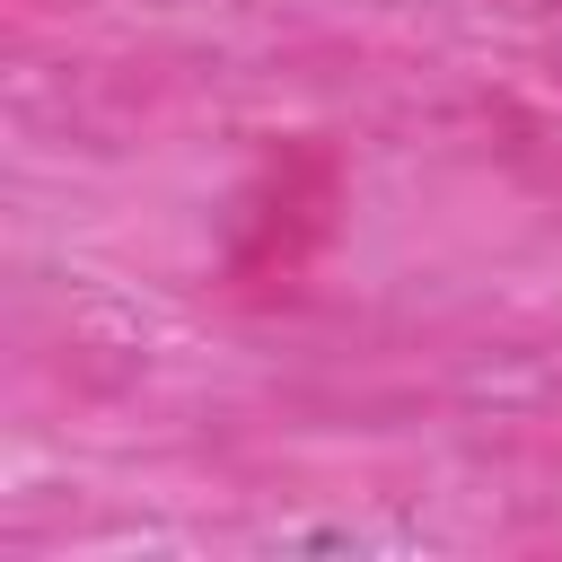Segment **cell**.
I'll use <instances>...</instances> for the list:
<instances>
[]
</instances>
